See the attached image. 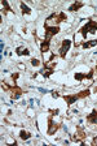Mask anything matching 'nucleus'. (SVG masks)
I'll list each match as a JSON object with an SVG mask.
<instances>
[{"instance_id":"obj_1","label":"nucleus","mask_w":97,"mask_h":146,"mask_svg":"<svg viewBox=\"0 0 97 146\" xmlns=\"http://www.w3.org/2000/svg\"><path fill=\"white\" fill-rule=\"evenodd\" d=\"M89 94H91V90H89V89H85V90L79 91L78 94H71V95L66 94V95H62V98L66 100L67 106H71V104H74V102H76V100H79V99H83V98H87Z\"/></svg>"},{"instance_id":"obj_2","label":"nucleus","mask_w":97,"mask_h":146,"mask_svg":"<svg viewBox=\"0 0 97 146\" xmlns=\"http://www.w3.org/2000/svg\"><path fill=\"white\" fill-rule=\"evenodd\" d=\"M78 33L82 34L83 38H87V34L88 33H97V22L96 21H92V20H89V21L87 22V24L84 25L83 27H80L79 29Z\"/></svg>"},{"instance_id":"obj_3","label":"nucleus","mask_w":97,"mask_h":146,"mask_svg":"<svg viewBox=\"0 0 97 146\" xmlns=\"http://www.w3.org/2000/svg\"><path fill=\"white\" fill-rule=\"evenodd\" d=\"M1 88H3V90H5V91H12L13 93V98L14 99H18L20 97H21L22 94H23V91H22V89L20 88L17 84H14L13 86H9V85H7V82H1Z\"/></svg>"},{"instance_id":"obj_4","label":"nucleus","mask_w":97,"mask_h":146,"mask_svg":"<svg viewBox=\"0 0 97 146\" xmlns=\"http://www.w3.org/2000/svg\"><path fill=\"white\" fill-rule=\"evenodd\" d=\"M44 30H46V38H44V40H47V42H51L52 36L56 35L57 33H60L61 29L58 25H55V26H49L48 22H46L44 24Z\"/></svg>"},{"instance_id":"obj_5","label":"nucleus","mask_w":97,"mask_h":146,"mask_svg":"<svg viewBox=\"0 0 97 146\" xmlns=\"http://www.w3.org/2000/svg\"><path fill=\"white\" fill-rule=\"evenodd\" d=\"M85 137H87V134H85V132H84V128L78 125V127H76L75 134L71 137V141H74V142H80L82 145H84Z\"/></svg>"},{"instance_id":"obj_6","label":"nucleus","mask_w":97,"mask_h":146,"mask_svg":"<svg viewBox=\"0 0 97 146\" xmlns=\"http://www.w3.org/2000/svg\"><path fill=\"white\" fill-rule=\"evenodd\" d=\"M70 47H71V40L70 39H65V40H62V43H61V47H60V50H58V52H60V58L61 59H65L66 58V54H67V51L70 50Z\"/></svg>"},{"instance_id":"obj_7","label":"nucleus","mask_w":97,"mask_h":146,"mask_svg":"<svg viewBox=\"0 0 97 146\" xmlns=\"http://www.w3.org/2000/svg\"><path fill=\"white\" fill-rule=\"evenodd\" d=\"M51 20H55V24H60V22H62V21H66L67 20V16L65 15V12H60L58 15H56V13H52L51 16H49L48 18H47V22L48 21H51Z\"/></svg>"},{"instance_id":"obj_8","label":"nucleus","mask_w":97,"mask_h":146,"mask_svg":"<svg viewBox=\"0 0 97 146\" xmlns=\"http://www.w3.org/2000/svg\"><path fill=\"white\" fill-rule=\"evenodd\" d=\"M60 125L61 124H56V123L53 121L52 116H49V117H48V131H47L48 136H53V134H55L56 132L60 129Z\"/></svg>"},{"instance_id":"obj_9","label":"nucleus","mask_w":97,"mask_h":146,"mask_svg":"<svg viewBox=\"0 0 97 146\" xmlns=\"http://www.w3.org/2000/svg\"><path fill=\"white\" fill-rule=\"evenodd\" d=\"M93 72H94V69L93 68H92L91 70H89V72L88 73H75V74H74V78L75 80H78V81H82V80H92L93 78Z\"/></svg>"},{"instance_id":"obj_10","label":"nucleus","mask_w":97,"mask_h":146,"mask_svg":"<svg viewBox=\"0 0 97 146\" xmlns=\"http://www.w3.org/2000/svg\"><path fill=\"white\" fill-rule=\"evenodd\" d=\"M87 121L89 124H97V110L93 108L89 115H87Z\"/></svg>"},{"instance_id":"obj_11","label":"nucleus","mask_w":97,"mask_h":146,"mask_svg":"<svg viewBox=\"0 0 97 146\" xmlns=\"http://www.w3.org/2000/svg\"><path fill=\"white\" fill-rule=\"evenodd\" d=\"M16 54L18 55V56H29V55H30V50L29 48H26V47H17V48H16Z\"/></svg>"},{"instance_id":"obj_12","label":"nucleus","mask_w":97,"mask_h":146,"mask_svg":"<svg viewBox=\"0 0 97 146\" xmlns=\"http://www.w3.org/2000/svg\"><path fill=\"white\" fill-rule=\"evenodd\" d=\"M83 7H84V4H83L82 1H75V3H73L69 7L67 11H70V12H75V11H79V9L83 8Z\"/></svg>"},{"instance_id":"obj_13","label":"nucleus","mask_w":97,"mask_h":146,"mask_svg":"<svg viewBox=\"0 0 97 146\" xmlns=\"http://www.w3.org/2000/svg\"><path fill=\"white\" fill-rule=\"evenodd\" d=\"M80 46H82L83 48H91V47L97 46V39H92V40H88V42H83Z\"/></svg>"},{"instance_id":"obj_14","label":"nucleus","mask_w":97,"mask_h":146,"mask_svg":"<svg viewBox=\"0 0 97 146\" xmlns=\"http://www.w3.org/2000/svg\"><path fill=\"white\" fill-rule=\"evenodd\" d=\"M49 46H51V42L43 40L42 44H40V52H42V54H46V52H48L49 51Z\"/></svg>"},{"instance_id":"obj_15","label":"nucleus","mask_w":97,"mask_h":146,"mask_svg":"<svg viewBox=\"0 0 97 146\" xmlns=\"http://www.w3.org/2000/svg\"><path fill=\"white\" fill-rule=\"evenodd\" d=\"M30 137H31V133H30V132L25 131V129H22V131L20 132V138H21V140L26 141V140H29Z\"/></svg>"},{"instance_id":"obj_16","label":"nucleus","mask_w":97,"mask_h":146,"mask_svg":"<svg viewBox=\"0 0 97 146\" xmlns=\"http://www.w3.org/2000/svg\"><path fill=\"white\" fill-rule=\"evenodd\" d=\"M1 5H3V13H4V16H7V13L9 12V11H12V9H10V7H9V3H8L7 0H3V1H1Z\"/></svg>"},{"instance_id":"obj_17","label":"nucleus","mask_w":97,"mask_h":146,"mask_svg":"<svg viewBox=\"0 0 97 146\" xmlns=\"http://www.w3.org/2000/svg\"><path fill=\"white\" fill-rule=\"evenodd\" d=\"M20 7H21V9H22V13H26V15H30L31 13V8H29L27 5H26V4L23 3V1H21V3H20Z\"/></svg>"},{"instance_id":"obj_18","label":"nucleus","mask_w":97,"mask_h":146,"mask_svg":"<svg viewBox=\"0 0 97 146\" xmlns=\"http://www.w3.org/2000/svg\"><path fill=\"white\" fill-rule=\"evenodd\" d=\"M31 65H33V67H39L40 65V60L39 59H31Z\"/></svg>"},{"instance_id":"obj_19","label":"nucleus","mask_w":97,"mask_h":146,"mask_svg":"<svg viewBox=\"0 0 97 146\" xmlns=\"http://www.w3.org/2000/svg\"><path fill=\"white\" fill-rule=\"evenodd\" d=\"M18 77H20V73H14V74H12V80L14 81V84H16V81H17Z\"/></svg>"},{"instance_id":"obj_20","label":"nucleus","mask_w":97,"mask_h":146,"mask_svg":"<svg viewBox=\"0 0 97 146\" xmlns=\"http://www.w3.org/2000/svg\"><path fill=\"white\" fill-rule=\"evenodd\" d=\"M49 112H51V113H55V115H57V113H58V110H49Z\"/></svg>"},{"instance_id":"obj_21","label":"nucleus","mask_w":97,"mask_h":146,"mask_svg":"<svg viewBox=\"0 0 97 146\" xmlns=\"http://www.w3.org/2000/svg\"><path fill=\"white\" fill-rule=\"evenodd\" d=\"M52 95H53V98H58V97H60L57 91H53V93H52Z\"/></svg>"},{"instance_id":"obj_22","label":"nucleus","mask_w":97,"mask_h":146,"mask_svg":"<svg viewBox=\"0 0 97 146\" xmlns=\"http://www.w3.org/2000/svg\"><path fill=\"white\" fill-rule=\"evenodd\" d=\"M4 48V42H1V44H0V51H3Z\"/></svg>"},{"instance_id":"obj_23","label":"nucleus","mask_w":97,"mask_h":146,"mask_svg":"<svg viewBox=\"0 0 97 146\" xmlns=\"http://www.w3.org/2000/svg\"><path fill=\"white\" fill-rule=\"evenodd\" d=\"M94 93H97V86H96V88H94Z\"/></svg>"},{"instance_id":"obj_24","label":"nucleus","mask_w":97,"mask_h":146,"mask_svg":"<svg viewBox=\"0 0 97 146\" xmlns=\"http://www.w3.org/2000/svg\"><path fill=\"white\" fill-rule=\"evenodd\" d=\"M94 70H97V64H96V68H94Z\"/></svg>"}]
</instances>
